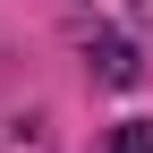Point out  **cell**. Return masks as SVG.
<instances>
[{
	"label": "cell",
	"instance_id": "6da1fadb",
	"mask_svg": "<svg viewBox=\"0 0 153 153\" xmlns=\"http://www.w3.org/2000/svg\"><path fill=\"white\" fill-rule=\"evenodd\" d=\"M102 76H111V85H128V76H136V60H128L119 34H102Z\"/></svg>",
	"mask_w": 153,
	"mask_h": 153
}]
</instances>
